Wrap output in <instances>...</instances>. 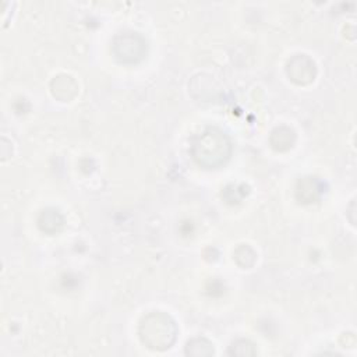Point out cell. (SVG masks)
<instances>
[{
  "label": "cell",
  "instance_id": "obj_4",
  "mask_svg": "<svg viewBox=\"0 0 357 357\" xmlns=\"http://www.w3.org/2000/svg\"><path fill=\"white\" fill-rule=\"evenodd\" d=\"M287 74L291 81H294L296 84L304 85V84L314 81L317 68H315L314 61L308 56L297 54L289 61Z\"/></svg>",
  "mask_w": 357,
  "mask_h": 357
},
{
  "label": "cell",
  "instance_id": "obj_5",
  "mask_svg": "<svg viewBox=\"0 0 357 357\" xmlns=\"http://www.w3.org/2000/svg\"><path fill=\"white\" fill-rule=\"evenodd\" d=\"M185 354L191 356H211L213 354V347L206 339H192L187 343Z\"/></svg>",
  "mask_w": 357,
  "mask_h": 357
},
{
  "label": "cell",
  "instance_id": "obj_3",
  "mask_svg": "<svg viewBox=\"0 0 357 357\" xmlns=\"http://www.w3.org/2000/svg\"><path fill=\"white\" fill-rule=\"evenodd\" d=\"M145 42L137 33L119 35L113 43V52L120 61L124 63H135L144 57L145 53Z\"/></svg>",
  "mask_w": 357,
  "mask_h": 357
},
{
  "label": "cell",
  "instance_id": "obj_1",
  "mask_svg": "<svg viewBox=\"0 0 357 357\" xmlns=\"http://www.w3.org/2000/svg\"><path fill=\"white\" fill-rule=\"evenodd\" d=\"M230 142L218 128H208L197 137L191 146L194 160L206 169H215L223 165L230 156Z\"/></svg>",
  "mask_w": 357,
  "mask_h": 357
},
{
  "label": "cell",
  "instance_id": "obj_7",
  "mask_svg": "<svg viewBox=\"0 0 357 357\" xmlns=\"http://www.w3.org/2000/svg\"><path fill=\"white\" fill-rule=\"evenodd\" d=\"M275 132L276 134H279V139L278 141H273L272 142V146L273 148H276V149H280V151H283V149H287L289 148V145L284 142V138H294V132L290 130V128H286V127H280V128H276L275 130Z\"/></svg>",
  "mask_w": 357,
  "mask_h": 357
},
{
  "label": "cell",
  "instance_id": "obj_2",
  "mask_svg": "<svg viewBox=\"0 0 357 357\" xmlns=\"http://www.w3.org/2000/svg\"><path fill=\"white\" fill-rule=\"evenodd\" d=\"M138 332L141 342L146 347L152 350H166L174 343L177 328L167 314L156 311L142 318Z\"/></svg>",
  "mask_w": 357,
  "mask_h": 357
},
{
  "label": "cell",
  "instance_id": "obj_6",
  "mask_svg": "<svg viewBox=\"0 0 357 357\" xmlns=\"http://www.w3.org/2000/svg\"><path fill=\"white\" fill-rule=\"evenodd\" d=\"M40 222H49L47 225H45L43 227H42V230L45 231H49V233H52V231H57L59 230V227L61 226V223H63V219H61V216L57 213V211H43V213L40 215V218H39V223Z\"/></svg>",
  "mask_w": 357,
  "mask_h": 357
}]
</instances>
